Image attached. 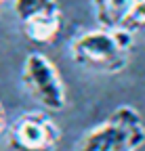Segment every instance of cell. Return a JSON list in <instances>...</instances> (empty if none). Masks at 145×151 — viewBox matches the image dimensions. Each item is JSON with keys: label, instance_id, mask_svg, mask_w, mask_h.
Instances as JSON below:
<instances>
[{"label": "cell", "instance_id": "6da1fadb", "mask_svg": "<svg viewBox=\"0 0 145 151\" xmlns=\"http://www.w3.org/2000/svg\"><path fill=\"white\" fill-rule=\"evenodd\" d=\"M133 32L126 27L84 29L69 42V57L78 67L97 73H118L131 61Z\"/></svg>", "mask_w": 145, "mask_h": 151}, {"label": "cell", "instance_id": "7a4b0ae2", "mask_svg": "<svg viewBox=\"0 0 145 151\" xmlns=\"http://www.w3.org/2000/svg\"><path fill=\"white\" fill-rule=\"evenodd\" d=\"M145 145V122L131 105L116 107L110 116L86 130L74 151H139Z\"/></svg>", "mask_w": 145, "mask_h": 151}, {"label": "cell", "instance_id": "3957f363", "mask_svg": "<svg viewBox=\"0 0 145 151\" xmlns=\"http://www.w3.org/2000/svg\"><path fill=\"white\" fill-rule=\"evenodd\" d=\"M21 84L30 97L46 111H63L67 105L65 86L57 65L46 55L34 50L25 57L21 67Z\"/></svg>", "mask_w": 145, "mask_h": 151}, {"label": "cell", "instance_id": "277c9868", "mask_svg": "<svg viewBox=\"0 0 145 151\" xmlns=\"http://www.w3.org/2000/svg\"><path fill=\"white\" fill-rule=\"evenodd\" d=\"M59 139V126L44 111H25L6 128V143L13 151H55Z\"/></svg>", "mask_w": 145, "mask_h": 151}, {"label": "cell", "instance_id": "5b68a950", "mask_svg": "<svg viewBox=\"0 0 145 151\" xmlns=\"http://www.w3.org/2000/svg\"><path fill=\"white\" fill-rule=\"evenodd\" d=\"M21 27L27 40L36 44H53L61 32V11L30 17L25 21H21Z\"/></svg>", "mask_w": 145, "mask_h": 151}, {"label": "cell", "instance_id": "8992f818", "mask_svg": "<svg viewBox=\"0 0 145 151\" xmlns=\"http://www.w3.org/2000/svg\"><path fill=\"white\" fill-rule=\"evenodd\" d=\"M135 0H93V13L97 25L103 27H122L124 17L128 15Z\"/></svg>", "mask_w": 145, "mask_h": 151}, {"label": "cell", "instance_id": "52a82bcc", "mask_svg": "<svg viewBox=\"0 0 145 151\" xmlns=\"http://www.w3.org/2000/svg\"><path fill=\"white\" fill-rule=\"evenodd\" d=\"M13 11L19 21H25L30 17H38L46 13H57L59 2L57 0H13Z\"/></svg>", "mask_w": 145, "mask_h": 151}, {"label": "cell", "instance_id": "ba28073f", "mask_svg": "<svg viewBox=\"0 0 145 151\" xmlns=\"http://www.w3.org/2000/svg\"><path fill=\"white\" fill-rule=\"evenodd\" d=\"M122 27L126 29H143L145 27V0H135L128 15L124 17V23Z\"/></svg>", "mask_w": 145, "mask_h": 151}, {"label": "cell", "instance_id": "9c48e42d", "mask_svg": "<svg viewBox=\"0 0 145 151\" xmlns=\"http://www.w3.org/2000/svg\"><path fill=\"white\" fill-rule=\"evenodd\" d=\"M4 128H6V111H4L2 103H0V132H2Z\"/></svg>", "mask_w": 145, "mask_h": 151}, {"label": "cell", "instance_id": "30bf717a", "mask_svg": "<svg viewBox=\"0 0 145 151\" xmlns=\"http://www.w3.org/2000/svg\"><path fill=\"white\" fill-rule=\"evenodd\" d=\"M0 2H2V0H0Z\"/></svg>", "mask_w": 145, "mask_h": 151}]
</instances>
